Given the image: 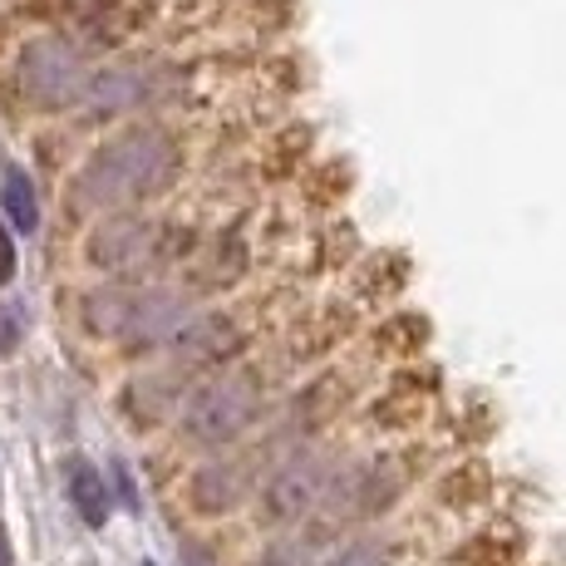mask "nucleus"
Wrapping results in <instances>:
<instances>
[{"label":"nucleus","instance_id":"13","mask_svg":"<svg viewBox=\"0 0 566 566\" xmlns=\"http://www.w3.org/2000/svg\"><path fill=\"white\" fill-rule=\"evenodd\" d=\"M20 335H25V311H0V355H10L20 345Z\"/></svg>","mask_w":566,"mask_h":566},{"label":"nucleus","instance_id":"11","mask_svg":"<svg viewBox=\"0 0 566 566\" xmlns=\"http://www.w3.org/2000/svg\"><path fill=\"white\" fill-rule=\"evenodd\" d=\"M64 488H70V503L90 527H104L108 522V483L94 463L70 459V473H64Z\"/></svg>","mask_w":566,"mask_h":566},{"label":"nucleus","instance_id":"1","mask_svg":"<svg viewBox=\"0 0 566 566\" xmlns=\"http://www.w3.org/2000/svg\"><path fill=\"white\" fill-rule=\"evenodd\" d=\"M178 168H182L178 138L158 124H138L94 148L90 163L80 168V178H74V198L84 207H99V212H128V207L168 192Z\"/></svg>","mask_w":566,"mask_h":566},{"label":"nucleus","instance_id":"5","mask_svg":"<svg viewBox=\"0 0 566 566\" xmlns=\"http://www.w3.org/2000/svg\"><path fill=\"white\" fill-rule=\"evenodd\" d=\"M90 261L99 271H114V276H138V271L148 266H163L172 252H178V242H172V232L154 217H108V222L94 227L90 237Z\"/></svg>","mask_w":566,"mask_h":566},{"label":"nucleus","instance_id":"2","mask_svg":"<svg viewBox=\"0 0 566 566\" xmlns=\"http://www.w3.org/2000/svg\"><path fill=\"white\" fill-rule=\"evenodd\" d=\"M198 315L188 291L172 286H104L84 301V325L104 340H124L134 350H163Z\"/></svg>","mask_w":566,"mask_h":566},{"label":"nucleus","instance_id":"6","mask_svg":"<svg viewBox=\"0 0 566 566\" xmlns=\"http://www.w3.org/2000/svg\"><path fill=\"white\" fill-rule=\"evenodd\" d=\"M325 493H331V463L306 449V453H291V459L266 478L261 503H266L271 522H301L306 513H315V503H321Z\"/></svg>","mask_w":566,"mask_h":566},{"label":"nucleus","instance_id":"7","mask_svg":"<svg viewBox=\"0 0 566 566\" xmlns=\"http://www.w3.org/2000/svg\"><path fill=\"white\" fill-rule=\"evenodd\" d=\"M163 99H168V70H154V64H108L90 74V90H84V104L94 114H134Z\"/></svg>","mask_w":566,"mask_h":566},{"label":"nucleus","instance_id":"4","mask_svg":"<svg viewBox=\"0 0 566 566\" xmlns=\"http://www.w3.org/2000/svg\"><path fill=\"white\" fill-rule=\"evenodd\" d=\"M20 90H25L30 104L40 108H74L84 104V90H90V60H84V50L74 45V40L64 35H35L25 50H20Z\"/></svg>","mask_w":566,"mask_h":566},{"label":"nucleus","instance_id":"14","mask_svg":"<svg viewBox=\"0 0 566 566\" xmlns=\"http://www.w3.org/2000/svg\"><path fill=\"white\" fill-rule=\"evenodd\" d=\"M15 276V242H10V227L0 222V286H10Z\"/></svg>","mask_w":566,"mask_h":566},{"label":"nucleus","instance_id":"16","mask_svg":"<svg viewBox=\"0 0 566 566\" xmlns=\"http://www.w3.org/2000/svg\"><path fill=\"white\" fill-rule=\"evenodd\" d=\"M256 566H291V562H286V557H281V552H271V557H261Z\"/></svg>","mask_w":566,"mask_h":566},{"label":"nucleus","instance_id":"8","mask_svg":"<svg viewBox=\"0 0 566 566\" xmlns=\"http://www.w3.org/2000/svg\"><path fill=\"white\" fill-rule=\"evenodd\" d=\"M237 345H242V325H237L232 315L198 311L188 321V331H182L168 350L178 355V365H217V360H227V355H237Z\"/></svg>","mask_w":566,"mask_h":566},{"label":"nucleus","instance_id":"12","mask_svg":"<svg viewBox=\"0 0 566 566\" xmlns=\"http://www.w3.org/2000/svg\"><path fill=\"white\" fill-rule=\"evenodd\" d=\"M331 566H395V557H389L385 547H375V542H355V547H345Z\"/></svg>","mask_w":566,"mask_h":566},{"label":"nucleus","instance_id":"3","mask_svg":"<svg viewBox=\"0 0 566 566\" xmlns=\"http://www.w3.org/2000/svg\"><path fill=\"white\" fill-rule=\"evenodd\" d=\"M261 413V379L252 369H222L192 399L182 405V433L202 449H227L237 443Z\"/></svg>","mask_w":566,"mask_h":566},{"label":"nucleus","instance_id":"15","mask_svg":"<svg viewBox=\"0 0 566 566\" xmlns=\"http://www.w3.org/2000/svg\"><path fill=\"white\" fill-rule=\"evenodd\" d=\"M0 566H10V542H6V527H0Z\"/></svg>","mask_w":566,"mask_h":566},{"label":"nucleus","instance_id":"10","mask_svg":"<svg viewBox=\"0 0 566 566\" xmlns=\"http://www.w3.org/2000/svg\"><path fill=\"white\" fill-rule=\"evenodd\" d=\"M0 207H6V222L10 232H35L40 227V198H35V182H30L25 168H15V163H6L0 168Z\"/></svg>","mask_w":566,"mask_h":566},{"label":"nucleus","instance_id":"9","mask_svg":"<svg viewBox=\"0 0 566 566\" xmlns=\"http://www.w3.org/2000/svg\"><path fill=\"white\" fill-rule=\"evenodd\" d=\"M188 497H192V507H198V513H207V517L232 513V507L247 497V468L237 463V459L202 463L198 473H192Z\"/></svg>","mask_w":566,"mask_h":566}]
</instances>
